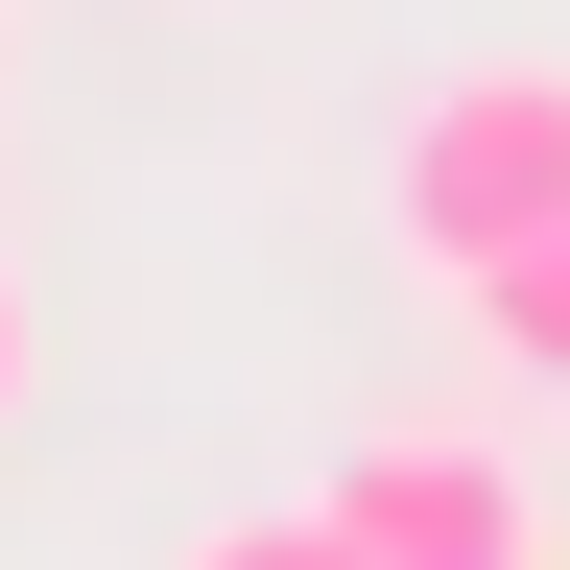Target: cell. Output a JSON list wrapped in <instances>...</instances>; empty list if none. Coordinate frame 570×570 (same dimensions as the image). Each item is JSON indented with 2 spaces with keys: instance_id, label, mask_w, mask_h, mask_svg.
I'll return each mask as SVG.
<instances>
[{
  "instance_id": "obj_5",
  "label": "cell",
  "mask_w": 570,
  "mask_h": 570,
  "mask_svg": "<svg viewBox=\"0 0 570 570\" xmlns=\"http://www.w3.org/2000/svg\"><path fill=\"white\" fill-rule=\"evenodd\" d=\"M24 381H48V333H24V262H0V428H24Z\"/></svg>"
},
{
  "instance_id": "obj_3",
  "label": "cell",
  "mask_w": 570,
  "mask_h": 570,
  "mask_svg": "<svg viewBox=\"0 0 570 570\" xmlns=\"http://www.w3.org/2000/svg\"><path fill=\"white\" fill-rule=\"evenodd\" d=\"M452 309H475V356H499V381H570V214H547L499 285H452Z\"/></svg>"
},
{
  "instance_id": "obj_1",
  "label": "cell",
  "mask_w": 570,
  "mask_h": 570,
  "mask_svg": "<svg viewBox=\"0 0 570 570\" xmlns=\"http://www.w3.org/2000/svg\"><path fill=\"white\" fill-rule=\"evenodd\" d=\"M381 214H404V262H428V285H499V262L570 214V71H547V48L452 71V96L381 142Z\"/></svg>"
},
{
  "instance_id": "obj_4",
  "label": "cell",
  "mask_w": 570,
  "mask_h": 570,
  "mask_svg": "<svg viewBox=\"0 0 570 570\" xmlns=\"http://www.w3.org/2000/svg\"><path fill=\"white\" fill-rule=\"evenodd\" d=\"M190 570H356L333 499H262V523H190Z\"/></svg>"
},
{
  "instance_id": "obj_2",
  "label": "cell",
  "mask_w": 570,
  "mask_h": 570,
  "mask_svg": "<svg viewBox=\"0 0 570 570\" xmlns=\"http://www.w3.org/2000/svg\"><path fill=\"white\" fill-rule=\"evenodd\" d=\"M333 523H356V570H547V499H523V452H475V428H356Z\"/></svg>"
},
{
  "instance_id": "obj_6",
  "label": "cell",
  "mask_w": 570,
  "mask_h": 570,
  "mask_svg": "<svg viewBox=\"0 0 570 570\" xmlns=\"http://www.w3.org/2000/svg\"><path fill=\"white\" fill-rule=\"evenodd\" d=\"M0 96H24V24H0Z\"/></svg>"
}]
</instances>
